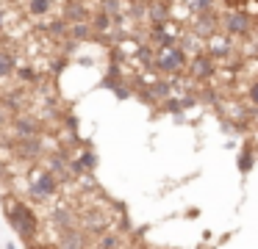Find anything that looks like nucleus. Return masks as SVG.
Returning a JSON list of instances; mask_svg holds the SVG:
<instances>
[{
	"label": "nucleus",
	"instance_id": "obj_1",
	"mask_svg": "<svg viewBox=\"0 0 258 249\" xmlns=\"http://www.w3.org/2000/svg\"><path fill=\"white\" fill-rule=\"evenodd\" d=\"M6 219L25 243L36 241V235H39V216L34 213V208H31L25 199L6 197Z\"/></svg>",
	"mask_w": 258,
	"mask_h": 249
},
{
	"label": "nucleus",
	"instance_id": "obj_2",
	"mask_svg": "<svg viewBox=\"0 0 258 249\" xmlns=\"http://www.w3.org/2000/svg\"><path fill=\"white\" fill-rule=\"evenodd\" d=\"M189 64V55L178 47V44H169V47H156V72L169 77H178L180 72H186Z\"/></svg>",
	"mask_w": 258,
	"mask_h": 249
},
{
	"label": "nucleus",
	"instance_id": "obj_3",
	"mask_svg": "<svg viewBox=\"0 0 258 249\" xmlns=\"http://www.w3.org/2000/svg\"><path fill=\"white\" fill-rule=\"evenodd\" d=\"M255 17H250L244 9H228L219 17V31L225 36H252Z\"/></svg>",
	"mask_w": 258,
	"mask_h": 249
},
{
	"label": "nucleus",
	"instance_id": "obj_4",
	"mask_svg": "<svg viewBox=\"0 0 258 249\" xmlns=\"http://www.w3.org/2000/svg\"><path fill=\"white\" fill-rule=\"evenodd\" d=\"M58 186H61V183H58V177L53 175V172L42 169V172H36V175L28 180L25 194H28V199H34V202H47L50 197H56Z\"/></svg>",
	"mask_w": 258,
	"mask_h": 249
},
{
	"label": "nucleus",
	"instance_id": "obj_5",
	"mask_svg": "<svg viewBox=\"0 0 258 249\" xmlns=\"http://www.w3.org/2000/svg\"><path fill=\"white\" fill-rule=\"evenodd\" d=\"M78 227L89 238H95V241H97L100 235L111 232V216H108L106 210H100V208H89V210H84V213L78 216Z\"/></svg>",
	"mask_w": 258,
	"mask_h": 249
},
{
	"label": "nucleus",
	"instance_id": "obj_6",
	"mask_svg": "<svg viewBox=\"0 0 258 249\" xmlns=\"http://www.w3.org/2000/svg\"><path fill=\"white\" fill-rule=\"evenodd\" d=\"M186 75H189L191 80H211V77L217 75V61H214L208 53L191 55L189 64H186Z\"/></svg>",
	"mask_w": 258,
	"mask_h": 249
},
{
	"label": "nucleus",
	"instance_id": "obj_7",
	"mask_svg": "<svg viewBox=\"0 0 258 249\" xmlns=\"http://www.w3.org/2000/svg\"><path fill=\"white\" fill-rule=\"evenodd\" d=\"M9 127H12V133L17 138H39L42 133V122L34 114H14Z\"/></svg>",
	"mask_w": 258,
	"mask_h": 249
},
{
	"label": "nucleus",
	"instance_id": "obj_8",
	"mask_svg": "<svg viewBox=\"0 0 258 249\" xmlns=\"http://www.w3.org/2000/svg\"><path fill=\"white\" fill-rule=\"evenodd\" d=\"M191 33L200 39H211L214 33H219V14L217 11H206V14L191 17Z\"/></svg>",
	"mask_w": 258,
	"mask_h": 249
},
{
	"label": "nucleus",
	"instance_id": "obj_9",
	"mask_svg": "<svg viewBox=\"0 0 258 249\" xmlns=\"http://www.w3.org/2000/svg\"><path fill=\"white\" fill-rule=\"evenodd\" d=\"M47 219H50L53 227H58V232L70 230V227H78V213H75L70 205H53Z\"/></svg>",
	"mask_w": 258,
	"mask_h": 249
},
{
	"label": "nucleus",
	"instance_id": "obj_10",
	"mask_svg": "<svg viewBox=\"0 0 258 249\" xmlns=\"http://www.w3.org/2000/svg\"><path fill=\"white\" fill-rule=\"evenodd\" d=\"M56 249H89V235L81 227H70V230L58 232Z\"/></svg>",
	"mask_w": 258,
	"mask_h": 249
},
{
	"label": "nucleus",
	"instance_id": "obj_11",
	"mask_svg": "<svg viewBox=\"0 0 258 249\" xmlns=\"http://www.w3.org/2000/svg\"><path fill=\"white\" fill-rule=\"evenodd\" d=\"M61 20L67 25H75V22H89L92 20V11L86 6V0H67L61 11Z\"/></svg>",
	"mask_w": 258,
	"mask_h": 249
},
{
	"label": "nucleus",
	"instance_id": "obj_12",
	"mask_svg": "<svg viewBox=\"0 0 258 249\" xmlns=\"http://www.w3.org/2000/svg\"><path fill=\"white\" fill-rule=\"evenodd\" d=\"M14 155H17L20 160H34L39 158L42 152H45V147H42L39 138H14Z\"/></svg>",
	"mask_w": 258,
	"mask_h": 249
},
{
	"label": "nucleus",
	"instance_id": "obj_13",
	"mask_svg": "<svg viewBox=\"0 0 258 249\" xmlns=\"http://www.w3.org/2000/svg\"><path fill=\"white\" fill-rule=\"evenodd\" d=\"M203 53H208L214 61L217 58H228L230 53H233V44H230V36H222V33H214L211 39H206V50Z\"/></svg>",
	"mask_w": 258,
	"mask_h": 249
},
{
	"label": "nucleus",
	"instance_id": "obj_14",
	"mask_svg": "<svg viewBox=\"0 0 258 249\" xmlns=\"http://www.w3.org/2000/svg\"><path fill=\"white\" fill-rule=\"evenodd\" d=\"M147 22L150 25H167L169 17H172V9H169L167 0H156V3H147Z\"/></svg>",
	"mask_w": 258,
	"mask_h": 249
},
{
	"label": "nucleus",
	"instance_id": "obj_15",
	"mask_svg": "<svg viewBox=\"0 0 258 249\" xmlns=\"http://www.w3.org/2000/svg\"><path fill=\"white\" fill-rule=\"evenodd\" d=\"M136 61H139L145 69H156V47H153L150 42L139 44V47H136Z\"/></svg>",
	"mask_w": 258,
	"mask_h": 249
},
{
	"label": "nucleus",
	"instance_id": "obj_16",
	"mask_svg": "<svg viewBox=\"0 0 258 249\" xmlns=\"http://www.w3.org/2000/svg\"><path fill=\"white\" fill-rule=\"evenodd\" d=\"M42 33H47L50 39H67L70 36V25L64 20H47L42 25Z\"/></svg>",
	"mask_w": 258,
	"mask_h": 249
},
{
	"label": "nucleus",
	"instance_id": "obj_17",
	"mask_svg": "<svg viewBox=\"0 0 258 249\" xmlns=\"http://www.w3.org/2000/svg\"><path fill=\"white\" fill-rule=\"evenodd\" d=\"M14 69H17V55H14V50L0 47V77L14 75Z\"/></svg>",
	"mask_w": 258,
	"mask_h": 249
},
{
	"label": "nucleus",
	"instance_id": "obj_18",
	"mask_svg": "<svg viewBox=\"0 0 258 249\" xmlns=\"http://www.w3.org/2000/svg\"><path fill=\"white\" fill-rule=\"evenodd\" d=\"M0 108L12 111V114H23V92H6L0 97Z\"/></svg>",
	"mask_w": 258,
	"mask_h": 249
},
{
	"label": "nucleus",
	"instance_id": "obj_19",
	"mask_svg": "<svg viewBox=\"0 0 258 249\" xmlns=\"http://www.w3.org/2000/svg\"><path fill=\"white\" fill-rule=\"evenodd\" d=\"M95 249H125L122 235L119 232H106V235H100L95 241Z\"/></svg>",
	"mask_w": 258,
	"mask_h": 249
},
{
	"label": "nucleus",
	"instance_id": "obj_20",
	"mask_svg": "<svg viewBox=\"0 0 258 249\" xmlns=\"http://www.w3.org/2000/svg\"><path fill=\"white\" fill-rule=\"evenodd\" d=\"M255 166V149H252V144H244L239 152V172L241 175H247V172Z\"/></svg>",
	"mask_w": 258,
	"mask_h": 249
},
{
	"label": "nucleus",
	"instance_id": "obj_21",
	"mask_svg": "<svg viewBox=\"0 0 258 249\" xmlns=\"http://www.w3.org/2000/svg\"><path fill=\"white\" fill-rule=\"evenodd\" d=\"M89 25H92V31H95V36H97V33H108V31H111L114 20H111V17H106L103 11H97V14H92Z\"/></svg>",
	"mask_w": 258,
	"mask_h": 249
},
{
	"label": "nucleus",
	"instance_id": "obj_22",
	"mask_svg": "<svg viewBox=\"0 0 258 249\" xmlns=\"http://www.w3.org/2000/svg\"><path fill=\"white\" fill-rule=\"evenodd\" d=\"M92 36H95V31H92L89 22H75V25H70V39L73 42H86Z\"/></svg>",
	"mask_w": 258,
	"mask_h": 249
},
{
	"label": "nucleus",
	"instance_id": "obj_23",
	"mask_svg": "<svg viewBox=\"0 0 258 249\" xmlns=\"http://www.w3.org/2000/svg\"><path fill=\"white\" fill-rule=\"evenodd\" d=\"M183 6L191 11V14H206V11L217 9V0H183Z\"/></svg>",
	"mask_w": 258,
	"mask_h": 249
},
{
	"label": "nucleus",
	"instance_id": "obj_24",
	"mask_svg": "<svg viewBox=\"0 0 258 249\" xmlns=\"http://www.w3.org/2000/svg\"><path fill=\"white\" fill-rule=\"evenodd\" d=\"M100 11L111 20H119L122 17V3L119 0H100Z\"/></svg>",
	"mask_w": 258,
	"mask_h": 249
},
{
	"label": "nucleus",
	"instance_id": "obj_25",
	"mask_svg": "<svg viewBox=\"0 0 258 249\" xmlns=\"http://www.w3.org/2000/svg\"><path fill=\"white\" fill-rule=\"evenodd\" d=\"M14 75H17L23 83H39V80H42L39 72H36L34 66H25V64H23V66H17V69H14Z\"/></svg>",
	"mask_w": 258,
	"mask_h": 249
},
{
	"label": "nucleus",
	"instance_id": "obj_26",
	"mask_svg": "<svg viewBox=\"0 0 258 249\" xmlns=\"http://www.w3.org/2000/svg\"><path fill=\"white\" fill-rule=\"evenodd\" d=\"M50 6H53V0H28V14L45 17V14H50Z\"/></svg>",
	"mask_w": 258,
	"mask_h": 249
},
{
	"label": "nucleus",
	"instance_id": "obj_27",
	"mask_svg": "<svg viewBox=\"0 0 258 249\" xmlns=\"http://www.w3.org/2000/svg\"><path fill=\"white\" fill-rule=\"evenodd\" d=\"M247 100H250L252 105H258V80L250 86V92H247Z\"/></svg>",
	"mask_w": 258,
	"mask_h": 249
},
{
	"label": "nucleus",
	"instance_id": "obj_28",
	"mask_svg": "<svg viewBox=\"0 0 258 249\" xmlns=\"http://www.w3.org/2000/svg\"><path fill=\"white\" fill-rule=\"evenodd\" d=\"M9 122H12L9 111H6V108H0V130H6V127H9Z\"/></svg>",
	"mask_w": 258,
	"mask_h": 249
},
{
	"label": "nucleus",
	"instance_id": "obj_29",
	"mask_svg": "<svg viewBox=\"0 0 258 249\" xmlns=\"http://www.w3.org/2000/svg\"><path fill=\"white\" fill-rule=\"evenodd\" d=\"M28 249H56V246H50V243H28Z\"/></svg>",
	"mask_w": 258,
	"mask_h": 249
},
{
	"label": "nucleus",
	"instance_id": "obj_30",
	"mask_svg": "<svg viewBox=\"0 0 258 249\" xmlns=\"http://www.w3.org/2000/svg\"><path fill=\"white\" fill-rule=\"evenodd\" d=\"M250 119L258 125V105H252V111H250Z\"/></svg>",
	"mask_w": 258,
	"mask_h": 249
},
{
	"label": "nucleus",
	"instance_id": "obj_31",
	"mask_svg": "<svg viewBox=\"0 0 258 249\" xmlns=\"http://www.w3.org/2000/svg\"><path fill=\"white\" fill-rule=\"evenodd\" d=\"M3 28H6V11L0 9V31H3Z\"/></svg>",
	"mask_w": 258,
	"mask_h": 249
},
{
	"label": "nucleus",
	"instance_id": "obj_32",
	"mask_svg": "<svg viewBox=\"0 0 258 249\" xmlns=\"http://www.w3.org/2000/svg\"><path fill=\"white\" fill-rule=\"evenodd\" d=\"M6 249H17V246H14V243H12V241H6Z\"/></svg>",
	"mask_w": 258,
	"mask_h": 249
},
{
	"label": "nucleus",
	"instance_id": "obj_33",
	"mask_svg": "<svg viewBox=\"0 0 258 249\" xmlns=\"http://www.w3.org/2000/svg\"><path fill=\"white\" fill-rule=\"evenodd\" d=\"M252 149H255V160H258V144H252Z\"/></svg>",
	"mask_w": 258,
	"mask_h": 249
},
{
	"label": "nucleus",
	"instance_id": "obj_34",
	"mask_svg": "<svg viewBox=\"0 0 258 249\" xmlns=\"http://www.w3.org/2000/svg\"><path fill=\"white\" fill-rule=\"evenodd\" d=\"M128 3H142V0H128Z\"/></svg>",
	"mask_w": 258,
	"mask_h": 249
}]
</instances>
